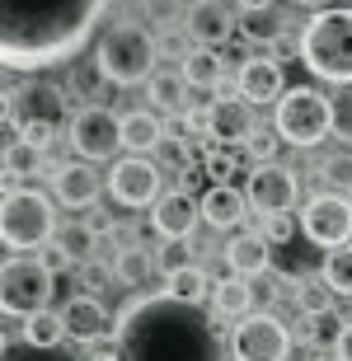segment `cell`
<instances>
[{
    "label": "cell",
    "mask_w": 352,
    "mask_h": 361,
    "mask_svg": "<svg viewBox=\"0 0 352 361\" xmlns=\"http://www.w3.org/2000/svg\"><path fill=\"white\" fill-rule=\"evenodd\" d=\"M109 0H0V61L19 75L80 52Z\"/></svg>",
    "instance_id": "1"
},
{
    "label": "cell",
    "mask_w": 352,
    "mask_h": 361,
    "mask_svg": "<svg viewBox=\"0 0 352 361\" xmlns=\"http://www.w3.org/2000/svg\"><path fill=\"white\" fill-rule=\"evenodd\" d=\"M109 361H226V348L202 305L141 295L122 310Z\"/></svg>",
    "instance_id": "2"
},
{
    "label": "cell",
    "mask_w": 352,
    "mask_h": 361,
    "mask_svg": "<svg viewBox=\"0 0 352 361\" xmlns=\"http://www.w3.org/2000/svg\"><path fill=\"white\" fill-rule=\"evenodd\" d=\"M301 61L329 85H352V10L324 5L301 28Z\"/></svg>",
    "instance_id": "3"
},
{
    "label": "cell",
    "mask_w": 352,
    "mask_h": 361,
    "mask_svg": "<svg viewBox=\"0 0 352 361\" xmlns=\"http://www.w3.org/2000/svg\"><path fill=\"white\" fill-rule=\"evenodd\" d=\"M155 56H160V47H155V33L146 24H113L99 38L95 66L113 85H141L155 75Z\"/></svg>",
    "instance_id": "4"
},
{
    "label": "cell",
    "mask_w": 352,
    "mask_h": 361,
    "mask_svg": "<svg viewBox=\"0 0 352 361\" xmlns=\"http://www.w3.org/2000/svg\"><path fill=\"white\" fill-rule=\"evenodd\" d=\"M5 122H10L24 141L47 146V141L61 132V122H66V94L56 90V85L28 75V80L10 85V94H5Z\"/></svg>",
    "instance_id": "5"
},
{
    "label": "cell",
    "mask_w": 352,
    "mask_h": 361,
    "mask_svg": "<svg viewBox=\"0 0 352 361\" xmlns=\"http://www.w3.org/2000/svg\"><path fill=\"white\" fill-rule=\"evenodd\" d=\"M56 212L52 197H42L33 188H10L5 192V207H0V235H5V249L14 254H28V249H42L47 240H56Z\"/></svg>",
    "instance_id": "6"
},
{
    "label": "cell",
    "mask_w": 352,
    "mask_h": 361,
    "mask_svg": "<svg viewBox=\"0 0 352 361\" xmlns=\"http://www.w3.org/2000/svg\"><path fill=\"white\" fill-rule=\"evenodd\" d=\"M272 127L282 132L286 146L310 150V146H320V141L334 132V104H329L320 90H310V85H296V90H286L282 99H277V118H272Z\"/></svg>",
    "instance_id": "7"
},
{
    "label": "cell",
    "mask_w": 352,
    "mask_h": 361,
    "mask_svg": "<svg viewBox=\"0 0 352 361\" xmlns=\"http://www.w3.org/2000/svg\"><path fill=\"white\" fill-rule=\"evenodd\" d=\"M52 268L42 263V258H28V254H14L0 272V305L5 314L14 319H33L42 310L52 305Z\"/></svg>",
    "instance_id": "8"
},
{
    "label": "cell",
    "mask_w": 352,
    "mask_h": 361,
    "mask_svg": "<svg viewBox=\"0 0 352 361\" xmlns=\"http://www.w3.org/2000/svg\"><path fill=\"white\" fill-rule=\"evenodd\" d=\"M301 230L305 240L320 249H343L352 244V202L343 192H315L301 212Z\"/></svg>",
    "instance_id": "9"
},
{
    "label": "cell",
    "mask_w": 352,
    "mask_h": 361,
    "mask_svg": "<svg viewBox=\"0 0 352 361\" xmlns=\"http://www.w3.org/2000/svg\"><path fill=\"white\" fill-rule=\"evenodd\" d=\"M244 197H249V212H258V216H286L296 207L301 188H296V174H291L286 164L268 160V164H254V169H249Z\"/></svg>",
    "instance_id": "10"
},
{
    "label": "cell",
    "mask_w": 352,
    "mask_h": 361,
    "mask_svg": "<svg viewBox=\"0 0 352 361\" xmlns=\"http://www.w3.org/2000/svg\"><path fill=\"white\" fill-rule=\"evenodd\" d=\"M286 357H291L286 324L268 310L244 314V324L235 329V361H286Z\"/></svg>",
    "instance_id": "11"
},
{
    "label": "cell",
    "mask_w": 352,
    "mask_h": 361,
    "mask_svg": "<svg viewBox=\"0 0 352 361\" xmlns=\"http://www.w3.org/2000/svg\"><path fill=\"white\" fill-rule=\"evenodd\" d=\"M122 146V118L109 108H80L71 118V150L80 160H113Z\"/></svg>",
    "instance_id": "12"
},
{
    "label": "cell",
    "mask_w": 352,
    "mask_h": 361,
    "mask_svg": "<svg viewBox=\"0 0 352 361\" xmlns=\"http://www.w3.org/2000/svg\"><path fill=\"white\" fill-rule=\"evenodd\" d=\"M160 183H164V169L141 160V155H127V160H118L109 169V192L122 207H155V202L164 197Z\"/></svg>",
    "instance_id": "13"
},
{
    "label": "cell",
    "mask_w": 352,
    "mask_h": 361,
    "mask_svg": "<svg viewBox=\"0 0 352 361\" xmlns=\"http://www.w3.org/2000/svg\"><path fill=\"white\" fill-rule=\"evenodd\" d=\"M235 28H240V19L221 0H193L188 14H183V33L193 38V47H221Z\"/></svg>",
    "instance_id": "14"
},
{
    "label": "cell",
    "mask_w": 352,
    "mask_h": 361,
    "mask_svg": "<svg viewBox=\"0 0 352 361\" xmlns=\"http://www.w3.org/2000/svg\"><path fill=\"white\" fill-rule=\"evenodd\" d=\"M61 319H66V338H75V343H104L118 329V319L109 314V305L99 295H71Z\"/></svg>",
    "instance_id": "15"
},
{
    "label": "cell",
    "mask_w": 352,
    "mask_h": 361,
    "mask_svg": "<svg viewBox=\"0 0 352 361\" xmlns=\"http://www.w3.org/2000/svg\"><path fill=\"white\" fill-rule=\"evenodd\" d=\"M198 221H202V197H193L188 188L164 192V197L155 202V212H150V226H155V235H164V240H188Z\"/></svg>",
    "instance_id": "16"
},
{
    "label": "cell",
    "mask_w": 352,
    "mask_h": 361,
    "mask_svg": "<svg viewBox=\"0 0 352 361\" xmlns=\"http://www.w3.org/2000/svg\"><path fill=\"white\" fill-rule=\"evenodd\" d=\"M235 85H240V99H249V104H277L286 94V75H282V61L272 52H258L249 56L240 66V75H235Z\"/></svg>",
    "instance_id": "17"
},
{
    "label": "cell",
    "mask_w": 352,
    "mask_h": 361,
    "mask_svg": "<svg viewBox=\"0 0 352 361\" xmlns=\"http://www.w3.org/2000/svg\"><path fill=\"white\" fill-rule=\"evenodd\" d=\"M212 141L217 146H244L254 136V118H249V99L231 94V99H212Z\"/></svg>",
    "instance_id": "18"
},
{
    "label": "cell",
    "mask_w": 352,
    "mask_h": 361,
    "mask_svg": "<svg viewBox=\"0 0 352 361\" xmlns=\"http://www.w3.org/2000/svg\"><path fill=\"white\" fill-rule=\"evenodd\" d=\"M52 183H56V202H66V207H95L99 202V192H104V178L90 169V160H71V164H61L52 174Z\"/></svg>",
    "instance_id": "19"
},
{
    "label": "cell",
    "mask_w": 352,
    "mask_h": 361,
    "mask_svg": "<svg viewBox=\"0 0 352 361\" xmlns=\"http://www.w3.org/2000/svg\"><path fill=\"white\" fill-rule=\"evenodd\" d=\"M244 207H249V197H244L235 183H212L202 192V221L217 230H231L244 221Z\"/></svg>",
    "instance_id": "20"
},
{
    "label": "cell",
    "mask_w": 352,
    "mask_h": 361,
    "mask_svg": "<svg viewBox=\"0 0 352 361\" xmlns=\"http://www.w3.org/2000/svg\"><path fill=\"white\" fill-rule=\"evenodd\" d=\"M268 263H272V249L254 230H244V235H235V240L226 244V268H231L235 277H258V272H268Z\"/></svg>",
    "instance_id": "21"
},
{
    "label": "cell",
    "mask_w": 352,
    "mask_h": 361,
    "mask_svg": "<svg viewBox=\"0 0 352 361\" xmlns=\"http://www.w3.org/2000/svg\"><path fill=\"white\" fill-rule=\"evenodd\" d=\"M160 141H164V127H160V118H155V108H136V113L122 118V146L132 150V155L160 150Z\"/></svg>",
    "instance_id": "22"
},
{
    "label": "cell",
    "mask_w": 352,
    "mask_h": 361,
    "mask_svg": "<svg viewBox=\"0 0 352 361\" xmlns=\"http://www.w3.org/2000/svg\"><path fill=\"white\" fill-rule=\"evenodd\" d=\"M249 305H254V286H249V277H226V281L212 286V310H217L221 319H244Z\"/></svg>",
    "instance_id": "23"
},
{
    "label": "cell",
    "mask_w": 352,
    "mask_h": 361,
    "mask_svg": "<svg viewBox=\"0 0 352 361\" xmlns=\"http://www.w3.org/2000/svg\"><path fill=\"white\" fill-rule=\"evenodd\" d=\"M183 80H188L193 90H217V85L226 80V66H221L217 47H193V52L183 56Z\"/></svg>",
    "instance_id": "24"
},
{
    "label": "cell",
    "mask_w": 352,
    "mask_h": 361,
    "mask_svg": "<svg viewBox=\"0 0 352 361\" xmlns=\"http://www.w3.org/2000/svg\"><path fill=\"white\" fill-rule=\"evenodd\" d=\"M146 99L164 113H183V99H188V80L183 71H155L146 80Z\"/></svg>",
    "instance_id": "25"
},
{
    "label": "cell",
    "mask_w": 352,
    "mask_h": 361,
    "mask_svg": "<svg viewBox=\"0 0 352 361\" xmlns=\"http://www.w3.org/2000/svg\"><path fill=\"white\" fill-rule=\"evenodd\" d=\"M42 155H47V146H38V141H24V136H14L10 146H5V178H33L42 169Z\"/></svg>",
    "instance_id": "26"
},
{
    "label": "cell",
    "mask_w": 352,
    "mask_h": 361,
    "mask_svg": "<svg viewBox=\"0 0 352 361\" xmlns=\"http://www.w3.org/2000/svg\"><path fill=\"white\" fill-rule=\"evenodd\" d=\"M150 272H155V254H150V249L127 244V249H118V258H113V277H118L122 286H141Z\"/></svg>",
    "instance_id": "27"
},
{
    "label": "cell",
    "mask_w": 352,
    "mask_h": 361,
    "mask_svg": "<svg viewBox=\"0 0 352 361\" xmlns=\"http://www.w3.org/2000/svg\"><path fill=\"white\" fill-rule=\"evenodd\" d=\"M320 281H324L334 295H352V244L329 249L324 263H320Z\"/></svg>",
    "instance_id": "28"
},
{
    "label": "cell",
    "mask_w": 352,
    "mask_h": 361,
    "mask_svg": "<svg viewBox=\"0 0 352 361\" xmlns=\"http://www.w3.org/2000/svg\"><path fill=\"white\" fill-rule=\"evenodd\" d=\"M5 361H85V357L75 348H66V343L38 348V343H28V338H14V343H5Z\"/></svg>",
    "instance_id": "29"
},
{
    "label": "cell",
    "mask_w": 352,
    "mask_h": 361,
    "mask_svg": "<svg viewBox=\"0 0 352 361\" xmlns=\"http://www.w3.org/2000/svg\"><path fill=\"white\" fill-rule=\"evenodd\" d=\"M169 291L164 295H174V300H188V305H202V295H207V286H212V281H207V272L202 268H178V272H169Z\"/></svg>",
    "instance_id": "30"
},
{
    "label": "cell",
    "mask_w": 352,
    "mask_h": 361,
    "mask_svg": "<svg viewBox=\"0 0 352 361\" xmlns=\"http://www.w3.org/2000/svg\"><path fill=\"white\" fill-rule=\"evenodd\" d=\"M95 235H99L95 226H61V230H56V240H52V249H61L71 263H90Z\"/></svg>",
    "instance_id": "31"
},
{
    "label": "cell",
    "mask_w": 352,
    "mask_h": 361,
    "mask_svg": "<svg viewBox=\"0 0 352 361\" xmlns=\"http://www.w3.org/2000/svg\"><path fill=\"white\" fill-rule=\"evenodd\" d=\"M240 38L244 42H254V47H263V42H277L282 38V19H277V14L272 10H254V14H244L240 19Z\"/></svg>",
    "instance_id": "32"
},
{
    "label": "cell",
    "mask_w": 352,
    "mask_h": 361,
    "mask_svg": "<svg viewBox=\"0 0 352 361\" xmlns=\"http://www.w3.org/2000/svg\"><path fill=\"white\" fill-rule=\"evenodd\" d=\"M24 338L38 343V348H56V343H66V319L52 314V310H42V314L24 319Z\"/></svg>",
    "instance_id": "33"
},
{
    "label": "cell",
    "mask_w": 352,
    "mask_h": 361,
    "mask_svg": "<svg viewBox=\"0 0 352 361\" xmlns=\"http://www.w3.org/2000/svg\"><path fill=\"white\" fill-rule=\"evenodd\" d=\"M320 178H324L329 192H343V197H352V150H334V155L320 164Z\"/></svg>",
    "instance_id": "34"
},
{
    "label": "cell",
    "mask_w": 352,
    "mask_h": 361,
    "mask_svg": "<svg viewBox=\"0 0 352 361\" xmlns=\"http://www.w3.org/2000/svg\"><path fill=\"white\" fill-rule=\"evenodd\" d=\"M240 164H244V155L235 146H212V150H207V160H202V169L217 178V183H231V178L240 174Z\"/></svg>",
    "instance_id": "35"
},
{
    "label": "cell",
    "mask_w": 352,
    "mask_h": 361,
    "mask_svg": "<svg viewBox=\"0 0 352 361\" xmlns=\"http://www.w3.org/2000/svg\"><path fill=\"white\" fill-rule=\"evenodd\" d=\"M296 300H301L305 314H334V291H329L324 281H305Z\"/></svg>",
    "instance_id": "36"
},
{
    "label": "cell",
    "mask_w": 352,
    "mask_h": 361,
    "mask_svg": "<svg viewBox=\"0 0 352 361\" xmlns=\"http://www.w3.org/2000/svg\"><path fill=\"white\" fill-rule=\"evenodd\" d=\"M141 10H146V19L155 28H169V24H178V19H183V5H178V0H141Z\"/></svg>",
    "instance_id": "37"
},
{
    "label": "cell",
    "mask_w": 352,
    "mask_h": 361,
    "mask_svg": "<svg viewBox=\"0 0 352 361\" xmlns=\"http://www.w3.org/2000/svg\"><path fill=\"white\" fill-rule=\"evenodd\" d=\"M310 329H305V338H310V343H339V334H343V324L334 319V314H310Z\"/></svg>",
    "instance_id": "38"
},
{
    "label": "cell",
    "mask_w": 352,
    "mask_h": 361,
    "mask_svg": "<svg viewBox=\"0 0 352 361\" xmlns=\"http://www.w3.org/2000/svg\"><path fill=\"white\" fill-rule=\"evenodd\" d=\"M155 263H160V268H164V277H169V272L188 268V263H193V254L183 249V240H169V244L160 249V254H155Z\"/></svg>",
    "instance_id": "39"
},
{
    "label": "cell",
    "mask_w": 352,
    "mask_h": 361,
    "mask_svg": "<svg viewBox=\"0 0 352 361\" xmlns=\"http://www.w3.org/2000/svg\"><path fill=\"white\" fill-rule=\"evenodd\" d=\"M291 230H296L291 212H286V216H263V240H268V244H286V240H291Z\"/></svg>",
    "instance_id": "40"
},
{
    "label": "cell",
    "mask_w": 352,
    "mask_h": 361,
    "mask_svg": "<svg viewBox=\"0 0 352 361\" xmlns=\"http://www.w3.org/2000/svg\"><path fill=\"white\" fill-rule=\"evenodd\" d=\"M277 141H282V132L272 127V132H263V127H254V136H249V150L258 155V164L272 160V150H277Z\"/></svg>",
    "instance_id": "41"
},
{
    "label": "cell",
    "mask_w": 352,
    "mask_h": 361,
    "mask_svg": "<svg viewBox=\"0 0 352 361\" xmlns=\"http://www.w3.org/2000/svg\"><path fill=\"white\" fill-rule=\"evenodd\" d=\"M334 132L352 141V99H343V104L334 108Z\"/></svg>",
    "instance_id": "42"
},
{
    "label": "cell",
    "mask_w": 352,
    "mask_h": 361,
    "mask_svg": "<svg viewBox=\"0 0 352 361\" xmlns=\"http://www.w3.org/2000/svg\"><path fill=\"white\" fill-rule=\"evenodd\" d=\"M80 277L90 281V286H95V291H99V286H104V281H109V268H99V263H80Z\"/></svg>",
    "instance_id": "43"
},
{
    "label": "cell",
    "mask_w": 352,
    "mask_h": 361,
    "mask_svg": "<svg viewBox=\"0 0 352 361\" xmlns=\"http://www.w3.org/2000/svg\"><path fill=\"white\" fill-rule=\"evenodd\" d=\"M160 155H164V160H169V164H183V160H188V150L178 146V141H169V136H164V141H160Z\"/></svg>",
    "instance_id": "44"
},
{
    "label": "cell",
    "mask_w": 352,
    "mask_h": 361,
    "mask_svg": "<svg viewBox=\"0 0 352 361\" xmlns=\"http://www.w3.org/2000/svg\"><path fill=\"white\" fill-rule=\"evenodd\" d=\"M334 357H339V361H352V324H343L339 343H334Z\"/></svg>",
    "instance_id": "45"
},
{
    "label": "cell",
    "mask_w": 352,
    "mask_h": 361,
    "mask_svg": "<svg viewBox=\"0 0 352 361\" xmlns=\"http://www.w3.org/2000/svg\"><path fill=\"white\" fill-rule=\"evenodd\" d=\"M244 14H254V10H272V0H235Z\"/></svg>",
    "instance_id": "46"
},
{
    "label": "cell",
    "mask_w": 352,
    "mask_h": 361,
    "mask_svg": "<svg viewBox=\"0 0 352 361\" xmlns=\"http://www.w3.org/2000/svg\"><path fill=\"white\" fill-rule=\"evenodd\" d=\"M301 5H343V0H301Z\"/></svg>",
    "instance_id": "47"
}]
</instances>
